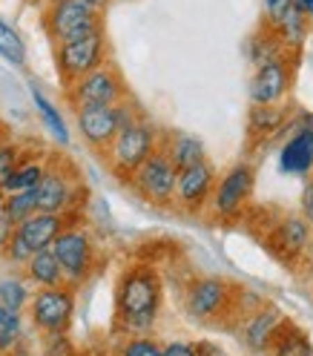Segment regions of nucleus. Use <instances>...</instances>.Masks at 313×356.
I'll list each match as a JSON object with an SVG mask.
<instances>
[{
    "instance_id": "obj_1",
    "label": "nucleus",
    "mask_w": 313,
    "mask_h": 356,
    "mask_svg": "<svg viewBox=\"0 0 313 356\" xmlns=\"http://www.w3.org/2000/svg\"><path fill=\"white\" fill-rule=\"evenodd\" d=\"M164 305V284L152 264L136 261L124 267L115 284V330L124 337L150 333Z\"/></svg>"
},
{
    "instance_id": "obj_2",
    "label": "nucleus",
    "mask_w": 313,
    "mask_h": 356,
    "mask_svg": "<svg viewBox=\"0 0 313 356\" xmlns=\"http://www.w3.org/2000/svg\"><path fill=\"white\" fill-rule=\"evenodd\" d=\"M86 198L83 178L78 167L63 159V155H49L47 172L35 187V210L38 213H81Z\"/></svg>"
},
{
    "instance_id": "obj_3",
    "label": "nucleus",
    "mask_w": 313,
    "mask_h": 356,
    "mask_svg": "<svg viewBox=\"0 0 313 356\" xmlns=\"http://www.w3.org/2000/svg\"><path fill=\"white\" fill-rule=\"evenodd\" d=\"M159 144H161L159 129H155L144 115H138L132 124L118 129V136L113 138V144H109L101 155H104L109 172L127 184L129 175L136 172L155 149H159Z\"/></svg>"
},
{
    "instance_id": "obj_4",
    "label": "nucleus",
    "mask_w": 313,
    "mask_h": 356,
    "mask_svg": "<svg viewBox=\"0 0 313 356\" xmlns=\"http://www.w3.org/2000/svg\"><path fill=\"white\" fill-rule=\"evenodd\" d=\"M52 253H55L61 270H63V282L72 284L75 291L95 276L98 264H101L98 241H95L93 233H89V227L81 225V221H75V225L61 230V236L52 241Z\"/></svg>"
},
{
    "instance_id": "obj_5",
    "label": "nucleus",
    "mask_w": 313,
    "mask_h": 356,
    "mask_svg": "<svg viewBox=\"0 0 313 356\" xmlns=\"http://www.w3.org/2000/svg\"><path fill=\"white\" fill-rule=\"evenodd\" d=\"M256 193V167L250 161H236L216 178L210 195V216L218 225H236L248 213Z\"/></svg>"
},
{
    "instance_id": "obj_6",
    "label": "nucleus",
    "mask_w": 313,
    "mask_h": 356,
    "mask_svg": "<svg viewBox=\"0 0 313 356\" xmlns=\"http://www.w3.org/2000/svg\"><path fill=\"white\" fill-rule=\"evenodd\" d=\"M40 24L55 47V43H66L89 32L106 29V15L95 12L83 0H47V6L40 12Z\"/></svg>"
},
{
    "instance_id": "obj_7",
    "label": "nucleus",
    "mask_w": 313,
    "mask_h": 356,
    "mask_svg": "<svg viewBox=\"0 0 313 356\" xmlns=\"http://www.w3.org/2000/svg\"><path fill=\"white\" fill-rule=\"evenodd\" d=\"M236 284L221 276H193L184 287L187 316L204 325H218L236 310Z\"/></svg>"
},
{
    "instance_id": "obj_8",
    "label": "nucleus",
    "mask_w": 313,
    "mask_h": 356,
    "mask_svg": "<svg viewBox=\"0 0 313 356\" xmlns=\"http://www.w3.org/2000/svg\"><path fill=\"white\" fill-rule=\"evenodd\" d=\"M52 58H55V70H58L61 83L63 86L75 83L78 78L89 75L93 70H98V66H104L109 60V38H106V29L89 32L83 38L66 40V43H55Z\"/></svg>"
},
{
    "instance_id": "obj_9",
    "label": "nucleus",
    "mask_w": 313,
    "mask_h": 356,
    "mask_svg": "<svg viewBox=\"0 0 313 356\" xmlns=\"http://www.w3.org/2000/svg\"><path fill=\"white\" fill-rule=\"evenodd\" d=\"M72 113H75L78 136L83 138V144L89 149H95L98 155L113 144L118 129H124L127 124H132L141 115L129 98L115 104V106H81V109H72Z\"/></svg>"
},
{
    "instance_id": "obj_10",
    "label": "nucleus",
    "mask_w": 313,
    "mask_h": 356,
    "mask_svg": "<svg viewBox=\"0 0 313 356\" xmlns=\"http://www.w3.org/2000/svg\"><path fill=\"white\" fill-rule=\"evenodd\" d=\"M29 325L49 337V333H70L72 316H75V287L58 284V287H40L32 291V299L26 305Z\"/></svg>"
},
{
    "instance_id": "obj_11",
    "label": "nucleus",
    "mask_w": 313,
    "mask_h": 356,
    "mask_svg": "<svg viewBox=\"0 0 313 356\" xmlns=\"http://www.w3.org/2000/svg\"><path fill=\"white\" fill-rule=\"evenodd\" d=\"M63 89H66V104H70L72 109H81V106H115V104L129 98L118 66L109 63V60L104 66H98V70H93L89 75L78 78L75 83L63 86Z\"/></svg>"
},
{
    "instance_id": "obj_12",
    "label": "nucleus",
    "mask_w": 313,
    "mask_h": 356,
    "mask_svg": "<svg viewBox=\"0 0 313 356\" xmlns=\"http://www.w3.org/2000/svg\"><path fill=\"white\" fill-rule=\"evenodd\" d=\"M175 175L178 170L172 167V161L164 155V149L159 147L150 159L129 175V187L141 202L152 204V207H172V195H175Z\"/></svg>"
},
{
    "instance_id": "obj_13",
    "label": "nucleus",
    "mask_w": 313,
    "mask_h": 356,
    "mask_svg": "<svg viewBox=\"0 0 313 356\" xmlns=\"http://www.w3.org/2000/svg\"><path fill=\"white\" fill-rule=\"evenodd\" d=\"M296 66H299V52H284L273 60H267L256 66V72L250 78V104H284L290 89H294L296 78Z\"/></svg>"
},
{
    "instance_id": "obj_14",
    "label": "nucleus",
    "mask_w": 313,
    "mask_h": 356,
    "mask_svg": "<svg viewBox=\"0 0 313 356\" xmlns=\"http://www.w3.org/2000/svg\"><path fill=\"white\" fill-rule=\"evenodd\" d=\"M216 167L204 159L193 167L178 170L175 175V195H172V207H178L187 216H201L210 204V195L216 187Z\"/></svg>"
},
{
    "instance_id": "obj_15",
    "label": "nucleus",
    "mask_w": 313,
    "mask_h": 356,
    "mask_svg": "<svg viewBox=\"0 0 313 356\" xmlns=\"http://www.w3.org/2000/svg\"><path fill=\"white\" fill-rule=\"evenodd\" d=\"M310 238H313L310 221H305L302 216H282L276 225L267 230L264 244H267V250L273 253V259H279L287 267H296L307 256Z\"/></svg>"
},
{
    "instance_id": "obj_16",
    "label": "nucleus",
    "mask_w": 313,
    "mask_h": 356,
    "mask_svg": "<svg viewBox=\"0 0 313 356\" xmlns=\"http://www.w3.org/2000/svg\"><path fill=\"white\" fill-rule=\"evenodd\" d=\"M287 316L282 314V307L273 305V302H259L250 314L241 316V327H239V339L241 345L248 348L250 353L256 356H264L267 348H271L276 330L282 327Z\"/></svg>"
},
{
    "instance_id": "obj_17",
    "label": "nucleus",
    "mask_w": 313,
    "mask_h": 356,
    "mask_svg": "<svg viewBox=\"0 0 313 356\" xmlns=\"http://www.w3.org/2000/svg\"><path fill=\"white\" fill-rule=\"evenodd\" d=\"M81 221V213H32L20 225H15V236L26 244L32 253L52 248V241L70 225Z\"/></svg>"
},
{
    "instance_id": "obj_18",
    "label": "nucleus",
    "mask_w": 313,
    "mask_h": 356,
    "mask_svg": "<svg viewBox=\"0 0 313 356\" xmlns=\"http://www.w3.org/2000/svg\"><path fill=\"white\" fill-rule=\"evenodd\" d=\"M279 170L284 175H307L313 170V129L296 121V129L279 149Z\"/></svg>"
},
{
    "instance_id": "obj_19",
    "label": "nucleus",
    "mask_w": 313,
    "mask_h": 356,
    "mask_svg": "<svg viewBox=\"0 0 313 356\" xmlns=\"http://www.w3.org/2000/svg\"><path fill=\"white\" fill-rule=\"evenodd\" d=\"M287 109L284 104H250V115H248V136L253 141H271L287 127Z\"/></svg>"
},
{
    "instance_id": "obj_20",
    "label": "nucleus",
    "mask_w": 313,
    "mask_h": 356,
    "mask_svg": "<svg viewBox=\"0 0 313 356\" xmlns=\"http://www.w3.org/2000/svg\"><path fill=\"white\" fill-rule=\"evenodd\" d=\"M164 149V155L172 161L175 170H184V167H193L198 161L207 159V147L198 136H187V132H175L170 138H161L159 144Z\"/></svg>"
},
{
    "instance_id": "obj_21",
    "label": "nucleus",
    "mask_w": 313,
    "mask_h": 356,
    "mask_svg": "<svg viewBox=\"0 0 313 356\" xmlns=\"http://www.w3.org/2000/svg\"><path fill=\"white\" fill-rule=\"evenodd\" d=\"M267 356H313L310 333L294 319H284L282 327L276 330L271 348H267Z\"/></svg>"
},
{
    "instance_id": "obj_22",
    "label": "nucleus",
    "mask_w": 313,
    "mask_h": 356,
    "mask_svg": "<svg viewBox=\"0 0 313 356\" xmlns=\"http://www.w3.org/2000/svg\"><path fill=\"white\" fill-rule=\"evenodd\" d=\"M47 161L49 155H40V159H35V155H20V161L12 167V172L6 175L3 187H0V195H9V193H24V190H35L38 181L43 178V172H47Z\"/></svg>"
},
{
    "instance_id": "obj_23",
    "label": "nucleus",
    "mask_w": 313,
    "mask_h": 356,
    "mask_svg": "<svg viewBox=\"0 0 313 356\" xmlns=\"http://www.w3.org/2000/svg\"><path fill=\"white\" fill-rule=\"evenodd\" d=\"M20 273L26 276V282L35 287V291H40V287H58V284H66V282H63V270H61V264H58L52 248L32 253Z\"/></svg>"
},
{
    "instance_id": "obj_24",
    "label": "nucleus",
    "mask_w": 313,
    "mask_h": 356,
    "mask_svg": "<svg viewBox=\"0 0 313 356\" xmlns=\"http://www.w3.org/2000/svg\"><path fill=\"white\" fill-rule=\"evenodd\" d=\"M32 104H35V109H38V115H40L43 127H47L49 138H55L61 147H70V141H72V136H70V124H66V118L61 115V109H58L47 95H43L38 86H32Z\"/></svg>"
},
{
    "instance_id": "obj_25",
    "label": "nucleus",
    "mask_w": 313,
    "mask_h": 356,
    "mask_svg": "<svg viewBox=\"0 0 313 356\" xmlns=\"http://www.w3.org/2000/svg\"><path fill=\"white\" fill-rule=\"evenodd\" d=\"M244 49H248V60L253 63V70L262 66V63H267V60L279 58V55H284V52H290V49H284V43L279 40V35L271 26H264V24L250 35V40H248V47Z\"/></svg>"
},
{
    "instance_id": "obj_26",
    "label": "nucleus",
    "mask_w": 313,
    "mask_h": 356,
    "mask_svg": "<svg viewBox=\"0 0 313 356\" xmlns=\"http://www.w3.org/2000/svg\"><path fill=\"white\" fill-rule=\"evenodd\" d=\"M26 330V310H12L0 305V356L20 348Z\"/></svg>"
},
{
    "instance_id": "obj_27",
    "label": "nucleus",
    "mask_w": 313,
    "mask_h": 356,
    "mask_svg": "<svg viewBox=\"0 0 313 356\" xmlns=\"http://www.w3.org/2000/svg\"><path fill=\"white\" fill-rule=\"evenodd\" d=\"M35 287L26 282V276L20 270H12L0 279V305L12 307V310H26L29 299H32Z\"/></svg>"
},
{
    "instance_id": "obj_28",
    "label": "nucleus",
    "mask_w": 313,
    "mask_h": 356,
    "mask_svg": "<svg viewBox=\"0 0 313 356\" xmlns=\"http://www.w3.org/2000/svg\"><path fill=\"white\" fill-rule=\"evenodd\" d=\"M0 58L12 66H26L29 52H26V40L20 38V32L9 24L6 17H0Z\"/></svg>"
},
{
    "instance_id": "obj_29",
    "label": "nucleus",
    "mask_w": 313,
    "mask_h": 356,
    "mask_svg": "<svg viewBox=\"0 0 313 356\" xmlns=\"http://www.w3.org/2000/svg\"><path fill=\"white\" fill-rule=\"evenodd\" d=\"M273 32H276L279 40L284 43V49L299 52V49H302V43H305V38H307V32H310V24H307V20H305L296 9H290V12L282 17V24H279Z\"/></svg>"
},
{
    "instance_id": "obj_30",
    "label": "nucleus",
    "mask_w": 313,
    "mask_h": 356,
    "mask_svg": "<svg viewBox=\"0 0 313 356\" xmlns=\"http://www.w3.org/2000/svg\"><path fill=\"white\" fill-rule=\"evenodd\" d=\"M0 213H3L12 227L20 225L24 218H29L35 210V190H24V193H9V195H0Z\"/></svg>"
},
{
    "instance_id": "obj_31",
    "label": "nucleus",
    "mask_w": 313,
    "mask_h": 356,
    "mask_svg": "<svg viewBox=\"0 0 313 356\" xmlns=\"http://www.w3.org/2000/svg\"><path fill=\"white\" fill-rule=\"evenodd\" d=\"M115 356H161V342L152 339L150 333H138V337H127L118 348Z\"/></svg>"
},
{
    "instance_id": "obj_32",
    "label": "nucleus",
    "mask_w": 313,
    "mask_h": 356,
    "mask_svg": "<svg viewBox=\"0 0 313 356\" xmlns=\"http://www.w3.org/2000/svg\"><path fill=\"white\" fill-rule=\"evenodd\" d=\"M43 356H78V348L70 333H49L43 337Z\"/></svg>"
},
{
    "instance_id": "obj_33",
    "label": "nucleus",
    "mask_w": 313,
    "mask_h": 356,
    "mask_svg": "<svg viewBox=\"0 0 313 356\" xmlns=\"http://www.w3.org/2000/svg\"><path fill=\"white\" fill-rule=\"evenodd\" d=\"M290 9H294V0H262V24L276 29Z\"/></svg>"
},
{
    "instance_id": "obj_34",
    "label": "nucleus",
    "mask_w": 313,
    "mask_h": 356,
    "mask_svg": "<svg viewBox=\"0 0 313 356\" xmlns=\"http://www.w3.org/2000/svg\"><path fill=\"white\" fill-rule=\"evenodd\" d=\"M20 155H24V147H20L17 141L6 138L3 144H0V187H3L6 175L12 172V167L20 161Z\"/></svg>"
},
{
    "instance_id": "obj_35",
    "label": "nucleus",
    "mask_w": 313,
    "mask_h": 356,
    "mask_svg": "<svg viewBox=\"0 0 313 356\" xmlns=\"http://www.w3.org/2000/svg\"><path fill=\"white\" fill-rule=\"evenodd\" d=\"M299 207H302V218L305 221H310L313 225V170L307 172V181H305V187H302V198H299Z\"/></svg>"
},
{
    "instance_id": "obj_36",
    "label": "nucleus",
    "mask_w": 313,
    "mask_h": 356,
    "mask_svg": "<svg viewBox=\"0 0 313 356\" xmlns=\"http://www.w3.org/2000/svg\"><path fill=\"white\" fill-rule=\"evenodd\" d=\"M161 356H195V342L172 339V342L161 345Z\"/></svg>"
},
{
    "instance_id": "obj_37",
    "label": "nucleus",
    "mask_w": 313,
    "mask_h": 356,
    "mask_svg": "<svg viewBox=\"0 0 313 356\" xmlns=\"http://www.w3.org/2000/svg\"><path fill=\"white\" fill-rule=\"evenodd\" d=\"M294 9L313 26V0H294Z\"/></svg>"
},
{
    "instance_id": "obj_38",
    "label": "nucleus",
    "mask_w": 313,
    "mask_h": 356,
    "mask_svg": "<svg viewBox=\"0 0 313 356\" xmlns=\"http://www.w3.org/2000/svg\"><path fill=\"white\" fill-rule=\"evenodd\" d=\"M12 230H15V227H12V221H9L3 213H0V250H3V248H6V241L12 238Z\"/></svg>"
},
{
    "instance_id": "obj_39",
    "label": "nucleus",
    "mask_w": 313,
    "mask_h": 356,
    "mask_svg": "<svg viewBox=\"0 0 313 356\" xmlns=\"http://www.w3.org/2000/svg\"><path fill=\"white\" fill-rule=\"evenodd\" d=\"M83 3H89V6H93L95 12L106 15V9H109V3H113V0H83Z\"/></svg>"
},
{
    "instance_id": "obj_40",
    "label": "nucleus",
    "mask_w": 313,
    "mask_h": 356,
    "mask_svg": "<svg viewBox=\"0 0 313 356\" xmlns=\"http://www.w3.org/2000/svg\"><path fill=\"white\" fill-rule=\"evenodd\" d=\"M6 138H9V129H6V124H3V121H0V144H3Z\"/></svg>"
},
{
    "instance_id": "obj_41",
    "label": "nucleus",
    "mask_w": 313,
    "mask_h": 356,
    "mask_svg": "<svg viewBox=\"0 0 313 356\" xmlns=\"http://www.w3.org/2000/svg\"><path fill=\"white\" fill-rule=\"evenodd\" d=\"M3 356H29V350H24V348H15V350H9V353H3Z\"/></svg>"
},
{
    "instance_id": "obj_42",
    "label": "nucleus",
    "mask_w": 313,
    "mask_h": 356,
    "mask_svg": "<svg viewBox=\"0 0 313 356\" xmlns=\"http://www.w3.org/2000/svg\"><path fill=\"white\" fill-rule=\"evenodd\" d=\"M113 3H132V0H113Z\"/></svg>"
}]
</instances>
